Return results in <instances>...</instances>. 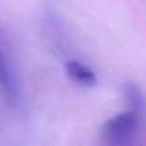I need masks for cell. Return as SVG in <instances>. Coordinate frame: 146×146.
<instances>
[{
	"label": "cell",
	"instance_id": "obj_4",
	"mask_svg": "<svg viewBox=\"0 0 146 146\" xmlns=\"http://www.w3.org/2000/svg\"><path fill=\"white\" fill-rule=\"evenodd\" d=\"M124 98H126V102H128L129 109H133L135 113H139L141 117H143V113H144V98H143L141 89L135 85V83L124 85Z\"/></svg>",
	"mask_w": 146,
	"mask_h": 146
},
{
	"label": "cell",
	"instance_id": "obj_3",
	"mask_svg": "<svg viewBox=\"0 0 146 146\" xmlns=\"http://www.w3.org/2000/svg\"><path fill=\"white\" fill-rule=\"evenodd\" d=\"M65 74L68 76L70 82H74L76 85H80V87H93V85H96V82H98L96 72L91 67L83 65L82 61H76V59L65 61Z\"/></svg>",
	"mask_w": 146,
	"mask_h": 146
},
{
	"label": "cell",
	"instance_id": "obj_2",
	"mask_svg": "<svg viewBox=\"0 0 146 146\" xmlns=\"http://www.w3.org/2000/svg\"><path fill=\"white\" fill-rule=\"evenodd\" d=\"M0 91L11 107H19L22 104V85L17 72L13 70L7 56L0 48Z\"/></svg>",
	"mask_w": 146,
	"mask_h": 146
},
{
	"label": "cell",
	"instance_id": "obj_1",
	"mask_svg": "<svg viewBox=\"0 0 146 146\" xmlns=\"http://www.w3.org/2000/svg\"><path fill=\"white\" fill-rule=\"evenodd\" d=\"M141 115L133 109H126L122 113L111 117L104 126V141L111 146H124L129 144L135 135L139 133L141 126Z\"/></svg>",
	"mask_w": 146,
	"mask_h": 146
}]
</instances>
